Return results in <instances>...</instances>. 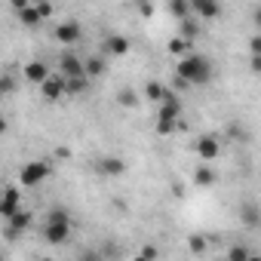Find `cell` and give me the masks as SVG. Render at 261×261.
<instances>
[{
  "label": "cell",
  "instance_id": "obj_2",
  "mask_svg": "<svg viewBox=\"0 0 261 261\" xmlns=\"http://www.w3.org/2000/svg\"><path fill=\"white\" fill-rule=\"evenodd\" d=\"M65 233H68L65 215H53V221H49V227H46V237H49V240H62Z\"/></svg>",
  "mask_w": 261,
  "mask_h": 261
},
{
  "label": "cell",
  "instance_id": "obj_3",
  "mask_svg": "<svg viewBox=\"0 0 261 261\" xmlns=\"http://www.w3.org/2000/svg\"><path fill=\"white\" fill-rule=\"evenodd\" d=\"M43 175H46V169H43L40 163H31V166L22 172V185H34V181H37V178H43Z\"/></svg>",
  "mask_w": 261,
  "mask_h": 261
},
{
  "label": "cell",
  "instance_id": "obj_5",
  "mask_svg": "<svg viewBox=\"0 0 261 261\" xmlns=\"http://www.w3.org/2000/svg\"><path fill=\"white\" fill-rule=\"evenodd\" d=\"M77 34H80L77 25H62V28H59V37H62V40H77Z\"/></svg>",
  "mask_w": 261,
  "mask_h": 261
},
{
  "label": "cell",
  "instance_id": "obj_1",
  "mask_svg": "<svg viewBox=\"0 0 261 261\" xmlns=\"http://www.w3.org/2000/svg\"><path fill=\"white\" fill-rule=\"evenodd\" d=\"M178 71H181V77H185L188 83H206V80H209V74H212L209 62H206V59H200V56L185 59V62L178 65Z\"/></svg>",
  "mask_w": 261,
  "mask_h": 261
},
{
  "label": "cell",
  "instance_id": "obj_4",
  "mask_svg": "<svg viewBox=\"0 0 261 261\" xmlns=\"http://www.w3.org/2000/svg\"><path fill=\"white\" fill-rule=\"evenodd\" d=\"M194 7H197V10H200V16H206V19L218 13V7H215V0H194Z\"/></svg>",
  "mask_w": 261,
  "mask_h": 261
}]
</instances>
